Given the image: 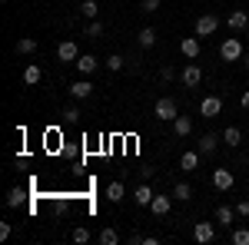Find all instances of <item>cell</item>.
Returning <instances> with one entry per match:
<instances>
[{
  "label": "cell",
  "mask_w": 249,
  "mask_h": 245,
  "mask_svg": "<svg viewBox=\"0 0 249 245\" xmlns=\"http://www.w3.org/2000/svg\"><path fill=\"white\" fill-rule=\"evenodd\" d=\"M239 103H243V106H246V110H249V90H246V93H243V96H239Z\"/></svg>",
  "instance_id": "cell-37"
},
{
  "label": "cell",
  "mask_w": 249,
  "mask_h": 245,
  "mask_svg": "<svg viewBox=\"0 0 249 245\" xmlns=\"http://www.w3.org/2000/svg\"><path fill=\"white\" fill-rule=\"evenodd\" d=\"M223 143L236 149V146L243 143V130H239V126H226V130H223Z\"/></svg>",
  "instance_id": "cell-18"
},
{
  "label": "cell",
  "mask_w": 249,
  "mask_h": 245,
  "mask_svg": "<svg viewBox=\"0 0 249 245\" xmlns=\"http://www.w3.org/2000/svg\"><path fill=\"white\" fill-rule=\"evenodd\" d=\"M70 239H73V242H77V245H83V242H90V239H93V235H90V229L77 226V229H73V235H70Z\"/></svg>",
  "instance_id": "cell-30"
},
{
  "label": "cell",
  "mask_w": 249,
  "mask_h": 245,
  "mask_svg": "<svg viewBox=\"0 0 249 245\" xmlns=\"http://www.w3.org/2000/svg\"><path fill=\"white\" fill-rule=\"evenodd\" d=\"M199 156H203L199 149H193V152H183V156H179V169H183V172H193V169H199Z\"/></svg>",
  "instance_id": "cell-15"
},
{
  "label": "cell",
  "mask_w": 249,
  "mask_h": 245,
  "mask_svg": "<svg viewBox=\"0 0 249 245\" xmlns=\"http://www.w3.org/2000/svg\"><path fill=\"white\" fill-rule=\"evenodd\" d=\"M216 27H219V17L216 14H203V17L196 20V37H213Z\"/></svg>",
  "instance_id": "cell-4"
},
{
  "label": "cell",
  "mask_w": 249,
  "mask_h": 245,
  "mask_svg": "<svg viewBox=\"0 0 249 245\" xmlns=\"http://www.w3.org/2000/svg\"><path fill=\"white\" fill-rule=\"evenodd\" d=\"M160 76H163V83H170L173 76H176V70H173V66H163V70H160Z\"/></svg>",
  "instance_id": "cell-35"
},
{
  "label": "cell",
  "mask_w": 249,
  "mask_h": 245,
  "mask_svg": "<svg viewBox=\"0 0 249 245\" xmlns=\"http://www.w3.org/2000/svg\"><path fill=\"white\" fill-rule=\"evenodd\" d=\"M246 70H249V53H246Z\"/></svg>",
  "instance_id": "cell-38"
},
{
  "label": "cell",
  "mask_w": 249,
  "mask_h": 245,
  "mask_svg": "<svg viewBox=\"0 0 249 245\" xmlns=\"http://www.w3.org/2000/svg\"><path fill=\"white\" fill-rule=\"evenodd\" d=\"M73 66H77L83 76H90V73H96V66H100V63H96V57H90V53H80Z\"/></svg>",
  "instance_id": "cell-14"
},
{
  "label": "cell",
  "mask_w": 249,
  "mask_h": 245,
  "mask_svg": "<svg viewBox=\"0 0 249 245\" xmlns=\"http://www.w3.org/2000/svg\"><path fill=\"white\" fill-rule=\"evenodd\" d=\"M232 245H249V229H232Z\"/></svg>",
  "instance_id": "cell-31"
},
{
  "label": "cell",
  "mask_w": 249,
  "mask_h": 245,
  "mask_svg": "<svg viewBox=\"0 0 249 245\" xmlns=\"http://www.w3.org/2000/svg\"><path fill=\"white\" fill-rule=\"evenodd\" d=\"M87 37H90V40L103 37V23H100V20H90V23H87Z\"/></svg>",
  "instance_id": "cell-29"
},
{
  "label": "cell",
  "mask_w": 249,
  "mask_h": 245,
  "mask_svg": "<svg viewBox=\"0 0 249 245\" xmlns=\"http://www.w3.org/2000/svg\"><path fill=\"white\" fill-rule=\"evenodd\" d=\"M14 50H17V53H23V57H30V53H37V40H34V37H20Z\"/></svg>",
  "instance_id": "cell-21"
},
{
  "label": "cell",
  "mask_w": 249,
  "mask_h": 245,
  "mask_svg": "<svg viewBox=\"0 0 249 245\" xmlns=\"http://www.w3.org/2000/svg\"><path fill=\"white\" fill-rule=\"evenodd\" d=\"M63 119H67V123H77V119H80V110H77V106H67V110H63Z\"/></svg>",
  "instance_id": "cell-32"
},
{
  "label": "cell",
  "mask_w": 249,
  "mask_h": 245,
  "mask_svg": "<svg viewBox=\"0 0 249 245\" xmlns=\"http://www.w3.org/2000/svg\"><path fill=\"white\" fill-rule=\"evenodd\" d=\"M173 132H176L179 139L190 136V132H193V119H190V116H176V119H173Z\"/></svg>",
  "instance_id": "cell-17"
},
{
  "label": "cell",
  "mask_w": 249,
  "mask_h": 245,
  "mask_svg": "<svg viewBox=\"0 0 249 245\" xmlns=\"http://www.w3.org/2000/svg\"><path fill=\"white\" fill-rule=\"evenodd\" d=\"M40 80H43V70H40L37 63H30V66L23 70V83H27V86H37Z\"/></svg>",
  "instance_id": "cell-20"
},
{
  "label": "cell",
  "mask_w": 249,
  "mask_h": 245,
  "mask_svg": "<svg viewBox=\"0 0 249 245\" xmlns=\"http://www.w3.org/2000/svg\"><path fill=\"white\" fill-rule=\"evenodd\" d=\"M150 209H153V215H170L173 199H170V196H153V202H150Z\"/></svg>",
  "instance_id": "cell-16"
},
{
  "label": "cell",
  "mask_w": 249,
  "mask_h": 245,
  "mask_svg": "<svg viewBox=\"0 0 249 245\" xmlns=\"http://www.w3.org/2000/svg\"><path fill=\"white\" fill-rule=\"evenodd\" d=\"M57 57H60V63H77V57H80L77 40H63L57 47Z\"/></svg>",
  "instance_id": "cell-6"
},
{
  "label": "cell",
  "mask_w": 249,
  "mask_h": 245,
  "mask_svg": "<svg viewBox=\"0 0 249 245\" xmlns=\"http://www.w3.org/2000/svg\"><path fill=\"white\" fill-rule=\"evenodd\" d=\"M193 239L199 245H210L213 239H216V226H213V222H196V226H193Z\"/></svg>",
  "instance_id": "cell-5"
},
{
  "label": "cell",
  "mask_w": 249,
  "mask_h": 245,
  "mask_svg": "<svg viewBox=\"0 0 249 245\" xmlns=\"http://www.w3.org/2000/svg\"><path fill=\"white\" fill-rule=\"evenodd\" d=\"M153 116L156 119H163V123H173L176 116H179V106H176V99L173 96H160L153 106Z\"/></svg>",
  "instance_id": "cell-1"
},
{
  "label": "cell",
  "mask_w": 249,
  "mask_h": 245,
  "mask_svg": "<svg viewBox=\"0 0 249 245\" xmlns=\"http://www.w3.org/2000/svg\"><path fill=\"white\" fill-rule=\"evenodd\" d=\"M236 215H249V199H243V202L236 206Z\"/></svg>",
  "instance_id": "cell-36"
},
{
  "label": "cell",
  "mask_w": 249,
  "mask_h": 245,
  "mask_svg": "<svg viewBox=\"0 0 249 245\" xmlns=\"http://www.w3.org/2000/svg\"><path fill=\"white\" fill-rule=\"evenodd\" d=\"M3 3H7V0H3Z\"/></svg>",
  "instance_id": "cell-39"
},
{
  "label": "cell",
  "mask_w": 249,
  "mask_h": 245,
  "mask_svg": "<svg viewBox=\"0 0 249 245\" xmlns=\"http://www.w3.org/2000/svg\"><path fill=\"white\" fill-rule=\"evenodd\" d=\"M216 222L232 229V209H230V206H216Z\"/></svg>",
  "instance_id": "cell-26"
},
{
  "label": "cell",
  "mask_w": 249,
  "mask_h": 245,
  "mask_svg": "<svg viewBox=\"0 0 249 245\" xmlns=\"http://www.w3.org/2000/svg\"><path fill=\"white\" fill-rule=\"evenodd\" d=\"M173 199H179V202L193 199V186H190V182H176V189H173Z\"/></svg>",
  "instance_id": "cell-24"
},
{
  "label": "cell",
  "mask_w": 249,
  "mask_h": 245,
  "mask_svg": "<svg viewBox=\"0 0 249 245\" xmlns=\"http://www.w3.org/2000/svg\"><path fill=\"white\" fill-rule=\"evenodd\" d=\"M140 10H143V14H153V10H160V0H143Z\"/></svg>",
  "instance_id": "cell-33"
},
{
  "label": "cell",
  "mask_w": 249,
  "mask_h": 245,
  "mask_svg": "<svg viewBox=\"0 0 249 245\" xmlns=\"http://www.w3.org/2000/svg\"><path fill=\"white\" fill-rule=\"evenodd\" d=\"M199 50H203L199 37H183V40H179V53H183L186 60H196V57H199Z\"/></svg>",
  "instance_id": "cell-8"
},
{
  "label": "cell",
  "mask_w": 249,
  "mask_h": 245,
  "mask_svg": "<svg viewBox=\"0 0 249 245\" xmlns=\"http://www.w3.org/2000/svg\"><path fill=\"white\" fill-rule=\"evenodd\" d=\"M199 113L206 116V119H216V116L223 113V99L219 96H203L199 99Z\"/></svg>",
  "instance_id": "cell-3"
},
{
  "label": "cell",
  "mask_w": 249,
  "mask_h": 245,
  "mask_svg": "<svg viewBox=\"0 0 249 245\" xmlns=\"http://www.w3.org/2000/svg\"><path fill=\"white\" fill-rule=\"evenodd\" d=\"M223 143V132H206L199 143H196V149L203 152V156H210V152H216V146Z\"/></svg>",
  "instance_id": "cell-10"
},
{
  "label": "cell",
  "mask_w": 249,
  "mask_h": 245,
  "mask_svg": "<svg viewBox=\"0 0 249 245\" xmlns=\"http://www.w3.org/2000/svg\"><path fill=\"white\" fill-rule=\"evenodd\" d=\"M80 14L87 20H96L100 17V3H96V0H83V3H80Z\"/></svg>",
  "instance_id": "cell-23"
},
{
  "label": "cell",
  "mask_w": 249,
  "mask_h": 245,
  "mask_svg": "<svg viewBox=\"0 0 249 245\" xmlns=\"http://www.w3.org/2000/svg\"><path fill=\"white\" fill-rule=\"evenodd\" d=\"M179 80H183V86H199V83H203V70H199L196 63H186L183 73H179Z\"/></svg>",
  "instance_id": "cell-7"
},
{
  "label": "cell",
  "mask_w": 249,
  "mask_h": 245,
  "mask_svg": "<svg viewBox=\"0 0 249 245\" xmlns=\"http://www.w3.org/2000/svg\"><path fill=\"white\" fill-rule=\"evenodd\" d=\"M123 196H126V186H123V182H110V186H107V199H110V202H123Z\"/></svg>",
  "instance_id": "cell-22"
},
{
  "label": "cell",
  "mask_w": 249,
  "mask_h": 245,
  "mask_svg": "<svg viewBox=\"0 0 249 245\" xmlns=\"http://www.w3.org/2000/svg\"><path fill=\"white\" fill-rule=\"evenodd\" d=\"M103 245H116L120 242V235H116V229H100V235H96Z\"/></svg>",
  "instance_id": "cell-28"
},
{
  "label": "cell",
  "mask_w": 249,
  "mask_h": 245,
  "mask_svg": "<svg viewBox=\"0 0 249 245\" xmlns=\"http://www.w3.org/2000/svg\"><path fill=\"white\" fill-rule=\"evenodd\" d=\"M153 189L146 186V182H140V186H136V192H133V202L136 206H143V209H150V202H153Z\"/></svg>",
  "instance_id": "cell-13"
},
{
  "label": "cell",
  "mask_w": 249,
  "mask_h": 245,
  "mask_svg": "<svg viewBox=\"0 0 249 245\" xmlns=\"http://www.w3.org/2000/svg\"><path fill=\"white\" fill-rule=\"evenodd\" d=\"M10 232H14L10 222H0V242H7V239H10Z\"/></svg>",
  "instance_id": "cell-34"
},
{
  "label": "cell",
  "mask_w": 249,
  "mask_h": 245,
  "mask_svg": "<svg viewBox=\"0 0 249 245\" xmlns=\"http://www.w3.org/2000/svg\"><path fill=\"white\" fill-rule=\"evenodd\" d=\"M123 66H126V60L120 57V53H110V57H107V70H110V73H120Z\"/></svg>",
  "instance_id": "cell-27"
},
{
  "label": "cell",
  "mask_w": 249,
  "mask_h": 245,
  "mask_svg": "<svg viewBox=\"0 0 249 245\" xmlns=\"http://www.w3.org/2000/svg\"><path fill=\"white\" fill-rule=\"evenodd\" d=\"M232 182H236V176H232V169H213V186L219 189V192H226V189H232Z\"/></svg>",
  "instance_id": "cell-9"
},
{
  "label": "cell",
  "mask_w": 249,
  "mask_h": 245,
  "mask_svg": "<svg viewBox=\"0 0 249 245\" xmlns=\"http://www.w3.org/2000/svg\"><path fill=\"white\" fill-rule=\"evenodd\" d=\"M136 43H140L143 50H150V47L156 43V30H153V27H143V30L136 33Z\"/></svg>",
  "instance_id": "cell-19"
},
{
  "label": "cell",
  "mask_w": 249,
  "mask_h": 245,
  "mask_svg": "<svg viewBox=\"0 0 249 245\" xmlns=\"http://www.w3.org/2000/svg\"><path fill=\"white\" fill-rule=\"evenodd\" d=\"M70 96H73V99L93 96V83H90V80H73V83H70Z\"/></svg>",
  "instance_id": "cell-12"
},
{
  "label": "cell",
  "mask_w": 249,
  "mask_h": 245,
  "mask_svg": "<svg viewBox=\"0 0 249 245\" xmlns=\"http://www.w3.org/2000/svg\"><path fill=\"white\" fill-rule=\"evenodd\" d=\"M226 23H230V30H236V33H243L249 27V14L246 10H230V17H226Z\"/></svg>",
  "instance_id": "cell-11"
},
{
  "label": "cell",
  "mask_w": 249,
  "mask_h": 245,
  "mask_svg": "<svg viewBox=\"0 0 249 245\" xmlns=\"http://www.w3.org/2000/svg\"><path fill=\"white\" fill-rule=\"evenodd\" d=\"M3 202H7V209H17L20 202H23V189H20V186H14L10 192H7V199H3Z\"/></svg>",
  "instance_id": "cell-25"
},
{
  "label": "cell",
  "mask_w": 249,
  "mask_h": 245,
  "mask_svg": "<svg viewBox=\"0 0 249 245\" xmlns=\"http://www.w3.org/2000/svg\"><path fill=\"white\" fill-rule=\"evenodd\" d=\"M219 60H223V63L243 60V43H239V37H226L223 43H219Z\"/></svg>",
  "instance_id": "cell-2"
}]
</instances>
